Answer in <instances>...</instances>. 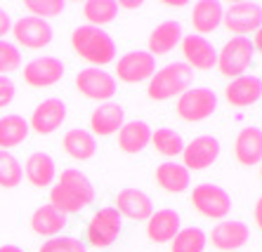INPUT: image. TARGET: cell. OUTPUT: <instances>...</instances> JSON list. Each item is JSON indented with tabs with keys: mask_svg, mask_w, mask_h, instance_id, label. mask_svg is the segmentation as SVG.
I'll list each match as a JSON object with an SVG mask.
<instances>
[{
	"mask_svg": "<svg viewBox=\"0 0 262 252\" xmlns=\"http://www.w3.org/2000/svg\"><path fill=\"white\" fill-rule=\"evenodd\" d=\"M76 87L83 97L92 99V102H109L116 94V78L114 73L104 71V68L88 66L83 71H78L76 75Z\"/></svg>",
	"mask_w": 262,
	"mask_h": 252,
	"instance_id": "cell-8",
	"label": "cell"
},
{
	"mask_svg": "<svg viewBox=\"0 0 262 252\" xmlns=\"http://www.w3.org/2000/svg\"><path fill=\"white\" fill-rule=\"evenodd\" d=\"M24 179V170L17 156L10 151H0V189H14L21 184Z\"/></svg>",
	"mask_w": 262,
	"mask_h": 252,
	"instance_id": "cell-33",
	"label": "cell"
},
{
	"mask_svg": "<svg viewBox=\"0 0 262 252\" xmlns=\"http://www.w3.org/2000/svg\"><path fill=\"white\" fill-rule=\"evenodd\" d=\"M67 120V104L57 97H50L33 109L29 120V128L38 135H52Z\"/></svg>",
	"mask_w": 262,
	"mask_h": 252,
	"instance_id": "cell-14",
	"label": "cell"
},
{
	"mask_svg": "<svg viewBox=\"0 0 262 252\" xmlns=\"http://www.w3.org/2000/svg\"><path fill=\"white\" fill-rule=\"evenodd\" d=\"M253 219H255V224H257V229L262 231V196L257 198V203H255V208H253Z\"/></svg>",
	"mask_w": 262,
	"mask_h": 252,
	"instance_id": "cell-39",
	"label": "cell"
},
{
	"mask_svg": "<svg viewBox=\"0 0 262 252\" xmlns=\"http://www.w3.org/2000/svg\"><path fill=\"white\" fill-rule=\"evenodd\" d=\"M234 158L244 167H253L262 163V130L260 128H244L234 142Z\"/></svg>",
	"mask_w": 262,
	"mask_h": 252,
	"instance_id": "cell-21",
	"label": "cell"
},
{
	"mask_svg": "<svg viewBox=\"0 0 262 252\" xmlns=\"http://www.w3.org/2000/svg\"><path fill=\"white\" fill-rule=\"evenodd\" d=\"M260 97H262V80L250 73H244L238 78L229 80V85L225 87V99L236 109L253 106Z\"/></svg>",
	"mask_w": 262,
	"mask_h": 252,
	"instance_id": "cell-18",
	"label": "cell"
},
{
	"mask_svg": "<svg viewBox=\"0 0 262 252\" xmlns=\"http://www.w3.org/2000/svg\"><path fill=\"white\" fill-rule=\"evenodd\" d=\"M222 14H225L222 3H217V0H199L191 7V26H194L196 36L213 33L222 24Z\"/></svg>",
	"mask_w": 262,
	"mask_h": 252,
	"instance_id": "cell-24",
	"label": "cell"
},
{
	"mask_svg": "<svg viewBox=\"0 0 262 252\" xmlns=\"http://www.w3.org/2000/svg\"><path fill=\"white\" fill-rule=\"evenodd\" d=\"M222 24L234 36L255 33L262 26V5L260 3H234L222 14Z\"/></svg>",
	"mask_w": 262,
	"mask_h": 252,
	"instance_id": "cell-9",
	"label": "cell"
},
{
	"mask_svg": "<svg viewBox=\"0 0 262 252\" xmlns=\"http://www.w3.org/2000/svg\"><path fill=\"white\" fill-rule=\"evenodd\" d=\"M125 125V111L116 102H104L97 109L92 111L90 116V130L92 137H109Z\"/></svg>",
	"mask_w": 262,
	"mask_h": 252,
	"instance_id": "cell-20",
	"label": "cell"
},
{
	"mask_svg": "<svg viewBox=\"0 0 262 252\" xmlns=\"http://www.w3.org/2000/svg\"><path fill=\"white\" fill-rule=\"evenodd\" d=\"M253 55H255V49H253L250 38L234 36V38H229V40L222 45V49L217 52V64H215V66H217L220 75L234 80L248 71L250 62H253Z\"/></svg>",
	"mask_w": 262,
	"mask_h": 252,
	"instance_id": "cell-4",
	"label": "cell"
},
{
	"mask_svg": "<svg viewBox=\"0 0 262 252\" xmlns=\"http://www.w3.org/2000/svg\"><path fill=\"white\" fill-rule=\"evenodd\" d=\"M156 73V57H151L146 49H137V52H128L123 55L116 64V75L118 80L135 85L142 80H151V75ZM114 75V78H116Z\"/></svg>",
	"mask_w": 262,
	"mask_h": 252,
	"instance_id": "cell-10",
	"label": "cell"
},
{
	"mask_svg": "<svg viewBox=\"0 0 262 252\" xmlns=\"http://www.w3.org/2000/svg\"><path fill=\"white\" fill-rule=\"evenodd\" d=\"M151 146L159 151L161 156L165 158H177L182 156L184 151V142H182V135L175 132L170 128H159L151 132Z\"/></svg>",
	"mask_w": 262,
	"mask_h": 252,
	"instance_id": "cell-31",
	"label": "cell"
},
{
	"mask_svg": "<svg viewBox=\"0 0 262 252\" xmlns=\"http://www.w3.org/2000/svg\"><path fill=\"white\" fill-rule=\"evenodd\" d=\"M222 154V144L220 139L210 135H203V137H196L191 139L189 144H184V151H182V165L187 170H206L220 158Z\"/></svg>",
	"mask_w": 262,
	"mask_h": 252,
	"instance_id": "cell-12",
	"label": "cell"
},
{
	"mask_svg": "<svg viewBox=\"0 0 262 252\" xmlns=\"http://www.w3.org/2000/svg\"><path fill=\"white\" fill-rule=\"evenodd\" d=\"M21 66V55H19V47L7 40H0V75H7L17 71Z\"/></svg>",
	"mask_w": 262,
	"mask_h": 252,
	"instance_id": "cell-36",
	"label": "cell"
},
{
	"mask_svg": "<svg viewBox=\"0 0 262 252\" xmlns=\"http://www.w3.org/2000/svg\"><path fill=\"white\" fill-rule=\"evenodd\" d=\"M12 31V19H10V14L0 7V40L7 36V33Z\"/></svg>",
	"mask_w": 262,
	"mask_h": 252,
	"instance_id": "cell-38",
	"label": "cell"
},
{
	"mask_svg": "<svg viewBox=\"0 0 262 252\" xmlns=\"http://www.w3.org/2000/svg\"><path fill=\"white\" fill-rule=\"evenodd\" d=\"M29 132H31V128L24 116H17V113L3 116L0 118V151H7V148H14L19 144H24Z\"/></svg>",
	"mask_w": 262,
	"mask_h": 252,
	"instance_id": "cell-28",
	"label": "cell"
},
{
	"mask_svg": "<svg viewBox=\"0 0 262 252\" xmlns=\"http://www.w3.org/2000/svg\"><path fill=\"white\" fill-rule=\"evenodd\" d=\"M180 212L172 208H163V210H156L149 219H146V236L151 243H170L177 234H180Z\"/></svg>",
	"mask_w": 262,
	"mask_h": 252,
	"instance_id": "cell-19",
	"label": "cell"
},
{
	"mask_svg": "<svg viewBox=\"0 0 262 252\" xmlns=\"http://www.w3.org/2000/svg\"><path fill=\"white\" fill-rule=\"evenodd\" d=\"M210 243L222 252H234L238 247H244L250 238V229L248 224L238 219H222L217 226L210 231Z\"/></svg>",
	"mask_w": 262,
	"mask_h": 252,
	"instance_id": "cell-16",
	"label": "cell"
},
{
	"mask_svg": "<svg viewBox=\"0 0 262 252\" xmlns=\"http://www.w3.org/2000/svg\"><path fill=\"white\" fill-rule=\"evenodd\" d=\"M123 229V217L118 215L114 208H102L88 221V243L97 250L109 247L111 243H116Z\"/></svg>",
	"mask_w": 262,
	"mask_h": 252,
	"instance_id": "cell-7",
	"label": "cell"
},
{
	"mask_svg": "<svg viewBox=\"0 0 262 252\" xmlns=\"http://www.w3.org/2000/svg\"><path fill=\"white\" fill-rule=\"evenodd\" d=\"M38 252H88V247L73 236H55V238L45 240Z\"/></svg>",
	"mask_w": 262,
	"mask_h": 252,
	"instance_id": "cell-35",
	"label": "cell"
},
{
	"mask_svg": "<svg viewBox=\"0 0 262 252\" xmlns=\"http://www.w3.org/2000/svg\"><path fill=\"white\" fill-rule=\"evenodd\" d=\"M182 57H184V64L191 68V71H213V66L217 64V49L215 45L208 40L206 36H184L182 43Z\"/></svg>",
	"mask_w": 262,
	"mask_h": 252,
	"instance_id": "cell-13",
	"label": "cell"
},
{
	"mask_svg": "<svg viewBox=\"0 0 262 252\" xmlns=\"http://www.w3.org/2000/svg\"><path fill=\"white\" fill-rule=\"evenodd\" d=\"M21 75L31 87H50L64 78V62L57 57H36L24 66Z\"/></svg>",
	"mask_w": 262,
	"mask_h": 252,
	"instance_id": "cell-15",
	"label": "cell"
},
{
	"mask_svg": "<svg viewBox=\"0 0 262 252\" xmlns=\"http://www.w3.org/2000/svg\"><path fill=\"white\" fill-rule=\"evenodd\" d=\"M121 217H128L135 221H146L154 215V203L140 189H123L116 196V208H114Z\"/></svg>",
	"mask_w": 262,
	"mask_h": 252,
	"instance_id": "cell-17",
	"label": "cell"
},
{
	"mask_svg": "<svg viewBox=\"0 0 262 252\" xmlns=\"http://www.w3.org/2000/svg\"><path fill=\"white\" fill-rule=\"evenodd\" d=\"M31 231L38 236H45V238H55L61 234V229L67 226V215L57 210L55 205H43L38 208L33 215H31Z\"/></svg>",
	"mask_w": 262,
	"mask_h": 252,
	"instance_id": "cell-26",
	"label": "cell"
},
{
	"mask_svg": "<svg viewBox=\"0 0 262 252\" xmlns=\"http://www.w3.org/2000/svg\"><path fill=\"white\" fill-rule=\"evenodd\" d=\"M165 5L168 7H184L187 3H184V0H177V3H165Z\"/></svg>",
	"mask_w": 262,
	"mask_h": 252,
	"instance_id": "cell-43",
	"label": "cell"
},
{
	"mask_svg": "<svg viewBox=\"0 0 262 252\" xmlns=\"http://www.w3.org/2000/svg\"><path fill=\"white\" fill-rule=\"evenodd\" d=\"M95 203V186L80 170H64L50 189V205L64 215H76Z\"/></svg>",
	"mask_w": 262,
	"mask_h": 252,
	"instance_id": "cell-1",
	"label": "cell"
},
{
	"mask_svg": "<svg viewBox=\"0 0 262 252\" xmlns=\"http://www.w3.org/2000/svg\"><path fill=\"white\" fill-rule=\"evenodd\" d=\"M71 47L80 59H85L95 68H102L116 59V43H114V38L104 29H97V26H90V24L78 26L73 31Z\"/></svg>",
	"mask_w": 262,
	"mask_h": 252,
	"instance_id": "cell-2",
	"label": "cell"
},
{
	"mask_svg": "<svg viewBox=\"0 0 262 252\" xmlns=\"http://www.w3.org/2000/svg\"><path fill=\"white\" fill-rule=\"evenodd\" d=\"M0 252H24V250L17 245H0Z\"/></svg>",
	"mask_w": 262,
	"mask_h": 252,
	"instance_id": "cell-42",
	"label": "cell"
},
{
	"mask_svg": "<svg viewBox=\"0 0 262 252\" xmlns=\"http://www.w3.org/2000/svg\"><path fill=\"white\" fill-rule=\"evenodd\" d=\"M61 146L71 156L73 160H90L97 151V142H95V137H92L90 130H69L64 139H61Z\"/></svg>",
	"mask_w": 262,
	"mask_h": 252,
	"instance_id": "cell-29",
	"label": "cell"
},
{
	"mask_svg": "<svg viewBox=\"0 0 262 252\" xmlns=\"http://www.w3.org/2000/svg\"><path fill=\"white\" fill-rule=\"evenodd\" d=\"M83 14L90 26L102 29L118 17V0H88L83 5Z\"/></svg>",
	"mask_w": 262,
	"mask_h": 252,
	"instance_id": "cell-30",
	"label": "cell"
},
{
	"mask_svg": "<svg viewBox=\"0 0 262 252\" xmlns=\"http://www.w3.org/2000/svg\"><path fill=\"white\" fill-rule=\"evenodd\" d=\"M151 132L154 130L144 120H130L118 130V148L123 154H140L151 144Z\"/></svg>",
	"mask_w": 262,
	"mask_h": 252,
	"instance_id": "cell-25",
	"label": "cell"
},
{
	"mask_svg": "<svg viewBox=\"0 0 262 252\" xmlns=\"http://www.w3.org/2000/svg\"><path fill=\"white\" fill-rule=\"evenodd\" d=\"M194 80V71L184 62H175V64H165L163 68H159L156 73L149 80L146 94L154 102H165V99L180 97L182 92H187Z\"/></svg>",
	"mask_w": 262,
	"mask_h": 252,
	"instance_id": "cell-3",
	"label": "cell"
},
{
	"mask_svg": "<svg viewBox=\"0 0 262 252\" xmlns=\"http://www.w3.org/2000/svg\"><path fill=\"white\" fill-rule=\"evenodd\" d=\"M260 177H262V163H260Z\"/></svg>",
	"mask_w": 262,
	"mask_h": 252,
	"instance_id": "cell-44",
	"label": "cell"
},
{
	"mask_svg": "<svg viewBox=\"0 0 262 252\" xmlns=\"http://www.w3.org/2000/svg\"><path fill=\"white\" fill-rule=\"evenodd\" d=\"M137 10V7H142V0H137V3H128V0H121L118 3V10Z\"/></svg>",
	"mask_w": 262,
	"mask_h": 252,
	"instance_id": "cell-41",
	"label": "cell"
},
{
	"mask_svg": "<svg viewBox=\"0 0 262 252\" xmlns=\"http://www.w3.org/2000/svg\"><path fill=\"white\" fill-rule=\"evenodd\" d=\"M217 111V94L210 87H189L177 97V116L187 123H201Z\"/></svg>",
	"mask_w": 262,
	"mask_h": 252,
	"instance_id": "cell-5",
	"label": "cell"
},
{
	"mask_svg": "<svg viewBox=\"0 0 262 252\" xmlns=\"http://www.w3.org/2000/svg\"><path fill=\"white\" fill-rule=\"evenodd\" d=\"M24 7L31 12V17L48 21L50 17H59L67 10V3L64 0H29V3H24Z\"/></svg>",
	"mask_w": 262,
	"mask_h": 252,
	"instance_id": "cell-34",
	"label": "cell"
},
{
	"mask_svg": "<svg viewBox=\"0 0 262 252\" xmlns=\"http://www.w3.org/2000/svg\"><path fill=\"white\" fill-rule=\"evenodd\" d=\"M250 43H253V49H257V52H262V26H260V29H257V31H255V38H253Z\"/></svg>",
	"mask_w": 262,
	"mask_h": 252,
	"instance_id": "cell-40",
	"label": "cell"
},
{
	"mask_svg": "<svg viewBox=\"0 0 262 252\" xmlns=\"http://www.w3.org/2000/svg\"><path fill=\"white\" fill-rule=\"evenodd\" d=\"M12 36L21 47L29 49H43L52 43V26L45 19L38 17H21L12 24Z\"/></svg>",
	"mask_w": 262,
	"mask_h": 252,
	"instance_id": "cell-11",
	"label": "cell"
},
{
	"mask_svg": "<svg viewBox=\"0 0 262 252\" xmlns=\"http://www.w3.org/2000/svg\"><path fill=\"white\" fill-rule=\"evenodd\" d=\"M24 177L31 186H36V189H45V186H52L57 177V165L52 156L50 154H43V151H36V154H31L24 163Z\"/></svg>",
	"mask_w": 262,
	"mask_h": 252,
	"instance_id": "cell-22",
	"label": "cell"
},
{
	"mask_svg": "<svg viewBox=\"0 0 262 252\" xmlns=\"http://www.w3.org/2000/svg\"><path fill=\"white\" fill-rule=\"evenodd\" d=\"M156 184L168 193H184L189 189V170L177 163V160H165L156 167Z\"/></svg>",
	"mask_w": 262,
	"mask_h": 252,
	"instance_id": "cell-27",
	"label": "cell"
},
{
	"mask_svg": "<svg viewBox=\"0 0 262 252\" xmlns=\"http://www.w3.org/2000/svg\"><path fill=\"white\" fill-rule=\"evenodd\" d=\"M191 205L199 215L208 219H225L232 212V196L222 186L203 182L191 191Z\"/></svg>",
	"mask_w": 262,
	"mask_h": 252,
	"instance_id": "cell-6",
	"label": "cell"
},
{
	"mask_svg": "<svg viewBox=\"0 0 262 252\" xmlns=\"http://www.w3.org/2000/svg\"><path fill=\"white\" fill-rule=\"evenodd\" d=\"M14 102V83L10 75H0V109H7V106Z\"/></svg>",
	"mask_w": 262,
	"mask_h": 252,
	"instance_id": "cell-37",
	"label": "cell"
},
{
	"mask_svg": "<svg viewBox=\"0 0 262 252\" xmlns=\"http://www.w3.org/2000/svg\"><path fill=\"white\" fill-rule=\"evenodd\" d=\"M208 236L199 226L180 229V234L170 240V252H206Z\"/></svg>",
	"mask_w": 262,
	"mask_h": 252,
	"instance_id": "cell-32",
	"label": "cell"
},
{
	"mask_svg": "<svg viewBox=\"0 0 262 252\" xmlns=\"http://www.w3.org/2000/svg\"><path fill=\"white\" fill-rule=\"evenodd\" d=\"M182 24L177 21V19H168V21H161L156 29L151 31L149 36V55L151 57H161V55H168L177 45L182 43Z\"/></svg>",
	"mask_w": 262,
	"mask_h": 252,
	"instance_id": "cell-23",
	"label": "cell"
}]
</instances>
